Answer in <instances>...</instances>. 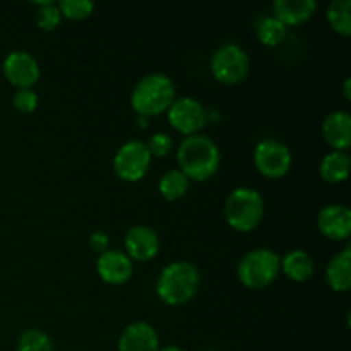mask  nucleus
Masks as SVG:
<instances>
[{
	"instance_id": "obj_10",
	"label": "nucleus",
	"mask_w": 351,
	"mask_h": 351,
	"mask_svg": "<svg viewBox=\"0 0 351 351\" xmlns=\"http://www.w3.org/2000/svg\"><path fill=\"white\" fill-rule=\"evenodd\" d=\"M2 69L5 77L19 88H31L40 77V65L36 58L23 50L10 51L3 58Z\"/></svg>"
},
{
	"instance_id": "obj_24",
	"label": "nucleus",
	"mask_w": 351,
	"mask_h": 351,
	"mask_svg": "<svg viewBox=\"0 0 351 351\" xmlns=\"http://www.w3.org/2000/svg\"><path fill=\"white\" fill-rule=\"evenodd\" d=\"M58 9L69 19H84L95 9L91 0H60Z\"/></svg>"
},
{
	"instance_id": "obj_9",
	"label": "nucleus",
	"mask_w": 351,
	"mask_h": 351,
	"mask_svg": "<svg viewBox=\"0 0 351 351\" xmlns=\"http://www.w3.org/2000/svg\"><path fill=\"white\" fill-rule=\"evenodd\" d=\"M256 167L266 177H283L291 167V153L283 143L276 139H264L256 146L254 153Z\"/></svg>"
},
{
	"instance_id": "obj_23",
	"label": "nucleus",
	"mask_w": 351,
	"mask_h": 351,
	"mask_svg": "<svg viewBox=\"0 0 351 351\" xmlns=\"http://www.w3.org/2000/svg\"><path fill=\"white\" fill-rule=\"evenodd\" d=\"M17 351H53V345L50 336L41 329H27L17 341Z\"/></svg>"
},
{
	"instance_id": "obj_30",
	"label": "nucleus",
	"mask_w": 351,
	"mask_h": 351,
	"mask_svg": "<svg viewBox=\"0 0 351 351\" xmlns=\"http://www.w3.org/2000/svg\"><path fill=\"white\" fill-rule=\"evenodd\" d=\"M350 84H351V79L348 77V79H346V81H345V95H346V98H351V96H350Z\"/></svg>"
},
{
	"instance_id": "obj_32",
	"label": "nucleus",
	"mask_w": 351,
	"mask_h": 351,
	"mask_svg": "<svg viewBox=\"0 0 351 351\" xmlns=\"http://www.w3.org/2000/svg\"><path fill=\"white\" fill-rule=\"evenodd\" d=\"M201 351H215V350H201Z\"/></svg>"
},
{
	"instance_id": "obj_14",
	"label": "nucleus",
	"mask_w": 351,
	"mask_h": 351,
	"mask_svg": "<svg viewBox=\"0 0 351 351\" xmlns=\"http://www.w3.org/2000/svg\"><path fill=\"white\" fill-rule=\"evenodd\" d=\"M125 247L132 259L147 261L156 256L160 250V239L153 228L146 225H137L127 232Z\"/></svg>"
},
{
	"instance_id": "obj_27",
	"label": "nucleus",
	"mask_w": 351,
	"mask_h": 351,
	"mask_svg": "<svg viewBox=\"0 0 351 351\" xmlns=\"http://www.w3.org/2000/svg\"><path fill=\"white\" fill-rule=\"evenodd\" d=\"M147 149H149L151 154H158V156H165L168 154V151L171 149L173 143H171V137L165 132L154 134L149 139V143L146 144Z\"/></svg>"
},
{
	"instance_id": "obj_13",
	"label": "nucleus",
	"mask_w": 351,
	"mask_h": 351,
	"mask_svg": "<svg viewBox=\"0 0 351 351\" xmlns=\"http://www.w3.org/2000/svg\"><path fill=\"white\" fill-rule=\"evenodd\" d=\"M317 225L326 237L332 240H343L351 232V211L345 204H329L321 209Z\"/></svg>"
},
{
	"instance_id": "obj_6",
	"label": "nucleus",
	"mask_w": 351,
	"mask_h": 351,
	"mask_svg": "<svg viewBox=\"0 0 351 351\" xmlns=\"http://www.w3.org/2000/svg\"><path fill=\"white\" fill-rule=\"evenodd\" d=\"M249 55L235 43H226L219 47L211 58L213 74L225 84H237L242 81L249 72Z\"/></svg>"
},
{
	"instance_id": "obj_7",
	"label": "nucleus",
	"mask_w": 351,
	"mask_h": 351,
	"mask_svg": "<svg viewBox=\"0 0 351 351\" xmlns=\"http://www.w3.org/2000/svg\"><path fill=\"white\" fill-rule=\"evenodd\" d=\"M151 163V153L143 141H129L115 154L113 167L123 180L136 182L144 177Z\"/></svg>"
},
{
	"instance_id": "obj_11",
	"label": "nucleus",
	"mask_w": 351,
	"mask_h": 351,
	"mask_svg": "<svg viewBox=\"0 0 351 351\" xmlns=\"http://www.w3.org/2000/svg\"><path fill=\"white\" fill-rule=\"evenodd\" d=\"M96 269L101 280L106 283L120 285L125 283L130 276H132V261L127 254L120 252V250H105L99 254L98 263H96Z\"/></svg>"
},
{
	"instance_id": "obj_4",
	"label": "nucleus",
	"mask_w": 351,
	"mask_h": 351,
	"mask_svg": "<svg viewBox=\"0 0 351 351\" xmlns=\"http://www.w3.org/2000/svg\"><path fill=\"white\" fill-rule=\"evenodd\" d=\"M226 219L240 232L256 228L264 216V199L256 189L239 187L228 195L225 204Z\"/></svg>"
},
{
	"instance_id": "obj_31",
	"label": "nucleus",
	"mask_w": 351,
	"mask_h": 351,
	"mask_svg": "<svg viewBox=\"0 0 351 351\" xmlns=\"http://www.w3.org/2000/svg\"><path fill=\"white\" fill-rule=\"evenodd\" d=\"M139 123H141V127H147V117L139 115Z\"/></svg>"
},
{
	"instance_id": "obj_8",
	"label": "nucleus",
	"mask_w": 351,
	"mask_h": 351,
	"mask_svg": "<svg viewBox=\"0 0 351 351\" xmlns=\"http://www.w3.org/2000/svg\"><path fill=\"white\" fill-rule=\"evenodd\" d=\"M168 119L175 129L192 136L206 125L208 110L199 99L192 98V96H182V98L173 99V103L170 105Z\"/></svg>"
},
{
	"instance_id": "obj_18",
	"label": "nucleus",
	"mask_w": 351,
	"mask_h": 351,
	"mask_svg": "<svg viewBox=\"0 0 351 351\" xmlns=\"http://www.w3.org/2000/svg\"><path fill=\"white\" fill-rule=\"evenodd\" d=\"M285 274L295 281H305L314 273V261L304 250H291L281 261Z\"/></svg>"
},
{
	"instance_id": "obj_1",
	"label": "nucleus",
	"mask_w": 351,
	"mask_h": 351,
	"mask_svg": "<svg viewBox=\"0 0 351 351\" xmlns=\"http://www.w3.org/2000/svg\"><path fill=\"white\" fill-rule=\"evenodd\" d=\"M177 158L182 173L194 180H206L211 177L218 170L221 161L219 147L216 146L215 141L201 134L185 137L178 147Z\"/></svg>"
},
{
	"instance_id": "obj_20",
	"label": "nucleus",
	"mask_w": 351,
	"mask_h": 351,
	"mask_svg": "<svg viewBox=\"0 0 351 351\" xmlns=\"http://www.w3.org/2000/svg\"><path fill=\"white\" fill-rule=\"evenodd\" d=\"M351 2L350 0H332L328 7V19L331 26L338 33L348 34L351 33V17H350Z\"/></svg>"
},
{
	"instance_id": "obj_19",
	"label": "nucleus",
	"mask_w": 351,
	"mask_h": 351,
	"mask_svg": "<svg viewBox=\"0 0 351 351\" xmlns=\"http://www.w3.org/2000/svg\"><path fill=\"white\" fill-rule=\"evenodd\" d=\"M350 171V156L343 151H332L326 154L321 163V175L328 182L346 180Z\"/></svg>"
},
{
	"instance_id": "obj_16",
	"label": "nucleus",
	"mask_w": 351,
	"mask_h": 351,
	"mask_svg": "<svg viewBox=\"0 0 351 351\" xmlns=\"http://www.w3.org/2000/svg\"><path fill=\"white\" fill-rule=\"evenodd\" d=\"M317 9L315 0H276L274 2V14L281 23L300 24L307 21Z\"/></svg>"
},
{
	"instance_id": "obj_26",
	"label": "nucleus",
	"mask_w": 351,
	"mask_h": 351,
	"mask_svg": "<svg viewBox=\"0 0 351 351\" xmlns=\"http://www.w3.org/2000/svg\"><path fill=\"white\" fill-rule=\"evenodd\" d=\"M14 106L19 112L31 113L38 106V95L31 88H21L14 95Z\"/></svg>"
},
{
	"instance_id": "obj_12",
	"label": "nucleus",
	"mask_w": 351,
	"mask_h": 351,
	"mask_svg": "<svg viewBox=\"0 0 351 351\" xmlns=\"http://www.w3.org/2000/svg\"><path fill=\"white\" fill-rule=\"evenodd\" d=\"M160 338L156 329L147 322H132L123 329L119 339V351H158Z\"/></svg>"
},
{
	"instance_id": "obj_21",
	"label": "nucleus",
	"mask_w": 351,
	"mask_h": 351,
	"mask_svg": "<svg viewBox=\"0 0 351 351\" xmlns=\"http://www.w3.org/2000/svg\"><path fill=\"white\" fill-rule=\"evenodd\" d=\"M187 189L189 178L180 170L167 171L160 180V192L170 201L182 197L187 192Z\"/></svg>"
},
{
	"instance_id": "obj_29",
	"label": "nucleus",
	"mask_w": 351,
	"mask_h": 351,
	"mask_svg": "<svg viewBox=\"0 0 351 351\" xmlns=\"http://www.w3.org/2000/svg\"><path fill=\"white\" fill-rule=\"evenodd\" d=\"M158 351H184V350L177 345H168V346H163V348H160Z\"/></svg>"
},
{
	"instance_id": "obj_2",
	"label": "nucleus",
	"mask_w": 351,
	"mask_h": 351,
	"mask_svg": "<svg viewBox=\"0 0 351 351\" xmlns=\"http://www.w3.org/2000/svg\"><path fill=\"white\" fill-rule=\"evenodd\" d=\"M175 99V84L167 74L153 72L141 79L132 91L134 110L137 115L153 117L170 108Z\"/></svg>"
},
{
	"instance_id": "obj_17",
	"label": "nucleus",
	"mask_w": 351,
	"mask_h": 351,
	"mask_svg": "<svg viewBox=\"0 0 351 351\" xmlns=\"http://www.w3.org/2000/svg\"><path fill=\"white\" fill-rule=\"evenodd\" d=\"M350 247H346L343 252L332 257L328 264V283L331 285L332 290L346 291L351 287V271H350Z\"/></svg>"
},
{
	"instance_id": "obj_15",
	"label": "nucleus",
	"mask_w": 351,
	"mask_h": 351,
	"mask_svg": "<svg viewBox=\"0 0 351 351\" xmlns=\"http://www.w3.org/2000/svg\"><path fill=\"white\" fill-rule=\"evenodd\" d=\"M322 132L326 141L335 147L336 151H343L351 144V117L348 112L335 110L326 117L322 123Z\"/></svg>"
},
{
	"instance_id": "obj_5",
	"label": "nucleus",
	"mask_w": 351,
	"mask_h": 351,
	"mask_svg": "<svg viewBox=\"0 0 351 351\" xmlns=\"http://www.w3.org/2000/svg\"><path fill=\"white\" fill-rule=\"evenodd\" d=\"M281 269V259L269 249H256L242 257L239 264V278L245 287L264 288L276 280Z\"/></svg>"
},
{
	"instance_id": "obj_3",
	"label": "nucleus",
	"mask_w": 351,
	"mask_h": 351,
	"mask_svg": "<svg viewBox=\"0 0 351 351\" xmlns=\"http://www.w3.org/2000/svg\"><path fill=\"white\" fill-rule=\"evenodd\" d=\"M199 287V271L187 261L171 263L161 271L158 280V295L170 305L191 300Z\"/></svg>"
},
{
	"instance_id": "obj_25",
	"label": "nucleus",
	"mask_w": 351,
	"mask_h": 351,
	"mask_svg": "<svg viewBox=\"0 0 351 351\" xmlns=\"http://www.w3.org/2000/svg\"><path fill=\"white\" fill-rule=\"evenodd\" d=\"M60 17H62V12H60V9H58L57 3H53V2H41L40 3L36 21H38V26H40L41 29H45V31L53 29V27L60 23Z\"/></svg>"
},
{
	"instance_id": "obj_22",
	"label": "nucleus",
	"mask_w": 351,
	"mask_h": 351,
	"mask_svg": "<svg viewBox=\"0 0 351 351\" xmlns=\"http://www.w3.org/2000/svg\"><path fill=\"white\" fill-rule=\"evenodd\" d=\"M257 36L264 45L274 47V45H280L287 36V26L274 16L264 17L257 26Z\"/></svg>"
},
{
	"instance_id": "obj_28",
	"label": "nucleus",
	"mask_w": 351,
	"mask_h": 351,
	"mask_svg": "<svg viewBox=\"0 0 351 351\" xmlns=\"http://www.w3.org/2000/svg\"><path fill=\"white\" fill-rule=\"evenodd\" d=\"M89 242H91V247L95 250H101V252H105L106 247H108V235L103 232H95L91 235V239H89Z\"/></svg>"
}]
</instances>
